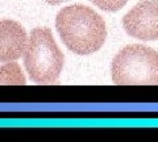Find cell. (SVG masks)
Masks as SVG:
<instances>
[{"label": "cell", "mask_w": 158, "mask_h": 142, "mask_svg": "<svg viewBox=\"0 0 158 142\" xmlns=\"http://www.w3.org/2000/svg\"><path fill=\"white\" fill-rule=\"evenodd\" d=\"M123 26L137 40H158V0L140 2L123 17Z\"/></svg>", "instance_id": "277c9868"}, {"label": "cell", "mask_w": 158, "mask_h": 142, "mask_svg": "<svg viewBox=\"0 0 158 142\" xmlns=\"http://www.w3.org/2000/svg\"><path fill=\"white\" fill-rule=\"evenodd\" d=\"M90 2L103 11L115 12L124 7L128 0H90Z\"/></svg>", "instance_id": "52a82bcc"}, {"label": "cell", "mask_w": 158, "mask_h": 142, "mask_svg": "<svg viewBox=\"0 0 158 142\" xmlns=\"http://www.w3.org/2000/svg\"><path fill=\"white\" fill-rule=\"evenodd\" d=\"M56 29L70 51L79 55L92 54L104 45L107 26L100 14L92 8L74 4L58 12Z\"/></svg>", "instance_id": "6da1fadb"}, {"label": "cell", "mask_w": 158, "mask_h": 142, "mask_svg": "<svg viewBox=\"0 0 158 142\" xmlns=\"http://www.w3.org/2000/svg\"><path fill=\"white\" fill-rule=\"evenodd\" d=\"M28 43L25 29L17 21H0V62L16 61L24 54Z\"/></svg>", "instance_id": "5b68a950"}, {"label": "cell", "mask_w": 158, "mask_h": 142, "mask_svg": "<svg viewBox=\"0 0 158 142\" xmlns=\"http://www.w3.org/2000/svg\"><path fill=\"white\" fill-rule=\"evenodd\" d=\"M112 82L117 86H158V53L144 45H129L111 63Z\"/></svg>", "instance_id": "3957f363"}, {"label": "cell", "mask_w": 158, "mask_h": 142, "mask_svg": "<svg viewBox=\"0 0 158 142\" xmlns=\"http://www.w3.org/2000/svg\"><path fill=\"white\" fill-rule=\"evenodd\" d=\"M27 83L25 76L21 72V68L16 62H8L0 67V84H19L24 86Z\"/></svg>", "instance_id": "8992f818"}, {"label": "cell", "mask_w": 158, "mask_h": 142, "mask_svg": "<svg viewBox=\"0 0 158 142\" xmlns=\"http://www.w3.org/2000/svg\"><path fill=\"white\" fill-rule=\"evenodd\" d=\"M65 57L49 28H34L24 51V65L32 82L53 84L61 75Z\"/></svg>", "instance_id": "7a4b0ae2"}, {"label": "cell", "mask_w": 158, "mask_h": 142, "mask_svg": "<svg viewBox=\"0 0 158 142\" xmlns=\"http://www.w3.org/2000/svg\"><path fill=\"white\" fill-rule=\"evenodd\" d=\"M48 4H50V6H58V4H62L65 2H69V0H45Z\"/></svg>", "instance_id": "ba28073f"}]
</instances>
